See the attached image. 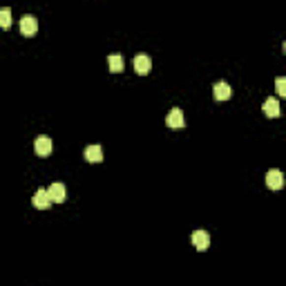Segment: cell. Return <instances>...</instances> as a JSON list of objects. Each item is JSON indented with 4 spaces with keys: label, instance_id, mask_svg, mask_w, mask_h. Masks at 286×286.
I'll list each match as a JSON object with an SVG mask.
<instances>
[{
    "label": "cell",
    "instance_id": "obj_1",
    "mask_svg": "<svg viewBox=\"0 0 286 286\" xmlns=\"http://www.w3.org/2000/svg\"><path fill=\"white\" fill-rule=\"evenodd\" d=\"M36 32H38V20H36V16L25 14L23 18H20V34H23V36H34Z\"/></svg>",
    "mask_w": 286,
    "mask_h": 286
},
{
    "label": "cell",
    "instance_id": "obj_2",
    "mask_svg": "<svg viewBox=\"0 0 286 286\" xmlns=\"http://www.w3.org/2000/svg\"><path fill=\"white\" fill-rule=\"evenodd\" d=\"M34 150H36V155H38V157H49V155H52V150H54L52 139H49V136H45V134L36 136Z\"/></svg>",
    "mask_w": 286,
    "mask_h": 286
},
{
    "label": "cell",
    "instance_id": "obj_3",
    "mask_svg": "<svg viewBox=\"0 0 286 286\" xmlns=\"http://www.w3.org/2000/svg\"><path fill=\"white\" fill-rule=\"evenodd\" d=\"M165 123H168L172 130H181V127L186 126V119H184L181 107H172V110H170V114L165 117Z\"/></svg>",
    "mask_w": 286,
    "mask_h": 286
},
{
    "label": "cell",
    "instance_id": "obj_4",
    "mask_svg": "<svg viewBox=\"0 0 286 286\" xmlns=\"http://www.w3.org/2000/svg\"><path fill=\"white\" fill-rule=\"evenodd\" d=\"M266 186L271 190H282L284 188V175H282V170L273 168L266 172Z\"/></svg>",
    "mask_w": 286,
    "mask_h": 286
},
{
    "label": "cell",
    "instance_id": "obj_5",
    "mask_svg": "<svg viewBox=\"0 0 286 286\" xmlns=\"http://www.w3.org/2000/svg\"><path fill=\"white\" fill-rule=\"evenodd\" d=\"M150 67H152V61L148 54H136L134 56V72L141 74V76H146L150 74Z\"/></svg>",
    "mask_w": 286,
    "mask_h": 286
},
{
    "label": "cell",
    "instance_id": "obj_6",
    "mask_svg": "<svg viewBox=\"0 0 286 286\" xmlns=\"http://www.w3.org/2000/svg\"><path fill=\"white\" fill-rule=\"evenodd\" d=\"M190 242H192V246L197 248V251H206V248L210 246V235L206 233V230H194V233L190 235Z\"/></svg>",
    "mask_w": 286,
    "mask_h": 286
},
{
    "label": "cell",
    "instance_id": "obj_7",
    "mask_svg": "<svg viewBox=\"0 0 286 286\" xmlns=\"http://www.w3.org/2000/svg\"><path fill=\"white\" fill-rule=\"evenodd\" d=\"M47 194H49V199H52L54 204H63L65 197H67V190H65L63 184H52L47 188Z\"/></svg>",
    "mask_w": 286,
    "mask_h": 286
},
{
    "label": "cell",
    "instance_id": "obj_8",
    "mask_svg": "<svg viewBox=\"0 0 286 286\" xmlns=\"http://www.w3.org/2000/svg\"><path fill=\"white\" fill-rule=\"evenodd\" d=\"M213 94L217 101H228V98L233 96V90H230V85L226 81H219L213 85Z\"/></svg>",
    "mask_w": 286,
    "mask_h": 286
},
{
    "label": "cell",
    "instance_id": "obj_9",
    "mask_svg": "<svg viewBox=\"0 0 286 286\" xmlns=\"http://www.w3.org/2000/svg\"><path fill=\"white\" fill-rule=\"evenodd\" d=\"M32 204H34L38 210H47L49 206H52V199H49L47 190H45V188H38V190H36L34 199H32Z\"/></svg>",
    "mask_w": 286,
    "mask_h": 286
},
{
    "label": "cell",
    "instance_id": "obj_10",
    "mask_svg": "<svg viewBox=\"0 0 286 286\" xmlns=\"http://www.w3.org/2000/svg\"><path fill=\"white\" fill-rule=\"evenodd\" d=\"M83 157H85V161H90V163H101L103 161V148L101 146H88L85 152H83Z\"/></svg>",
    "mask_w": 286,
    "mask_h": 286
},
{
    "label": "cell",
    "instance_id": "obj_11",
    "mask_svg": "<svg viewBox=\"0 0 286 286\" xmlns=\"http://www.w3.org/2000/svg\"><path fill=\"white\" fill-rule=\"evenodd\" d=\"M262 107H264V114L266 117H280V103H277V98L268 96Z\"/></svg>",
    "mask_w": 286,
    "mask_h": 286
},
{
    "label": "cell",
    "instance_id": "obj_12",
    "mask_svg": "<svg viewBox=\"0 0 286 286\" xmlns=\"http://www.w3.org/2000/svg\"><path fill=\"white\" fill-rule=\"evenodd\" d=\"M107 67H110L112 74H119L123 69V56L121 54H110L107 56Z\"/></svg>",
    "mask_w": 286,
    "mask_h": 286
},
{
    "label": "cell",
    "instance_id": "obj_13",
    "mask_svg": "<svg viewBox=\"0 0 286 286\" xmlns=\"http://www.w3.org/2000/svg\"><path fill=\"white\" fill-rule=\"evenodd\" d=\"M9 25H11V9L9 7H2V9H0V27L7 30Z\"/></svg>",
    "mask_w": 286,
    "mask_h": 286
},
{
    "label": "cell",
    "instance_id": "obj_14",
    "mask_svg": "<svg viewBox=\"0 0 286 286\" xmlns=\"http://www.w3.org/2000/svg\"><path fill=\"white\" fill-rule=\"evenodd\" d=\"M275 88H277V94H280V96H286V78H277L275 81Z\"/></svg>",
    "mask_w": 286,
    "mask_h": 286
}]
</instances>
